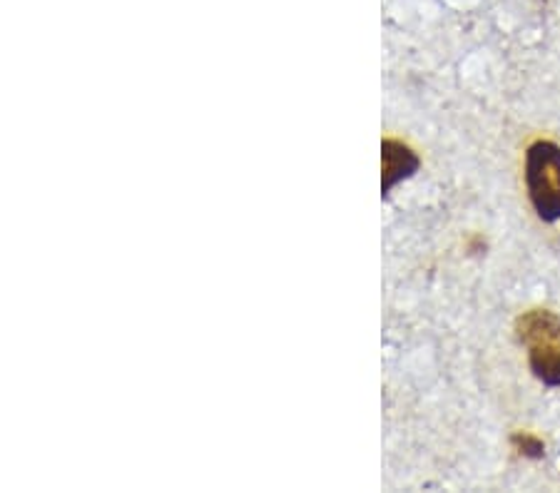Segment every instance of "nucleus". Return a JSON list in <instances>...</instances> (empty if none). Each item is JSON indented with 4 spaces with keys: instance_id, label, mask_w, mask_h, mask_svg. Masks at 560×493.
<instances>
[{
    "instance_id": "obj_2",
    "label": "nucleus",
    "mask_w": 560,
    "mask_h": 493,
    "mask_svg": "<svg viewBox=\"0 0 560 493\" xmlns=\"http://www.w3.org/2000/svg\"><path fill=\"white\" fill-rule=\"evenodd\" d=\"M526 190L533 210L543 222H560V145L551 140L533 142L526 150Z\"/></svg>"
},
{
    "instance_id": "obj_1",
    "label": "nucleus",
    "mask_w": 560,
    "mask_h": 493,
    "mask_svg": "<svg viewBox=\"0 0 560 493\" xmlns=\"http://www.w3.org/2000/svg\"><path fill=\"white\" fill-rule=\"evenodd\" d=\"M516 337L528 349V367L541 384L560 389V317L551 309H528L516 319Z\"/></svg>"
},
{
    "instance_id": "obj_3",
    "label": "nucleus",
    "mask_w": 560,
    "mask_h": 493,
    "mask_svg": "<svg viewBox=\"0 0 560 493\" xmlns=\"http://www.w3.org/2000/svg\"><path fill=\"white\" fill-rule=\"evenodd\" d=\"M381 160H384V180H381L384 195H389L401 180H409L421 167L419 155L399 140H384V145H381Z\"/></svg>"
},
{
    "instance_id": "obj_4",
    "label": "nucleus",
    "mask_w": 560,
    "mask_h": 493,
    "mask_svg": "<svg viewBox=\"0 0 560 493\" xmlns=\"http://www.w3.org/2000/svg\"><path fill=\"white\" fill-rule=\"evenodd\" d=\"M511 444L513 449L521 456H526V459H543V456H546V444L533 434H521V431H518V434H513Z\"/></svg>"
}]
</instances>
